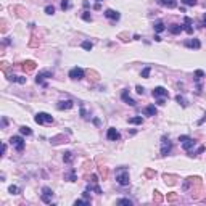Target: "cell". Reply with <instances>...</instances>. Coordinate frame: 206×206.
I'll return each instance as SVG.
<instances>
[{
	"instance_id": "obj_2",
	"label": "cell",
	"mask_w": 206,
	"mask_h": 206,
	"mask_svg": "<svg viewBox=\"0 0 206 206\" xmlns=\"http://www.w3.org/2000/svg\"><path fill=\"white\" fill-rule=\"evenodd\" d=\"M179 142L182 143V148L185 150V152H192L193 147L196 145V142H195L192 137H189V135H180L179 137Z\"/></svg>"
},
{
	"instance_id": "obj_37",
	"label": "cell",
	"mask_w": 206,
	"mask_h": 206,
	"mask_svg": "<svg viewBox=\"0 0 206 206\" xmlns=\"http://www.w3.org/2000/svg\"><path fill=\"white\" fill-rule=\"evenodd\" d=\"M150 71H152V68L147 66V68L142 71V77H148V76H150Z\"/></svg>"
},
{
	"instance_id": "obj_51",
	"label": "cell",
	"mask_w": 206,
	"mask_h": 206,
	"mask_svg": "<svg viewBox=\"0 0 206 206\" xmlns=\"http://www.w3.org/2000/svg\"><path fill=\"white\" fill-rule=\"evenodd\" d=\"M97 2H103V0H97Z\"/></svg>"
},
{
	"instance_id": "obj_22",
	"label": "cell",
	"mask_w": 206,
	"mask_h": 206,
	"mask_svg": "<svg viewBox=\"0 0 206 206\" xmlns=\"http://www.w3.org/2000/svg\"><path fill=\"white\" fill-rule=\"evenodd\" d=\"M63 161H64V163H68V164H71V163L74 161V155H73L71 152L63 153Z\"/></svg>"
},
{
	"instance_id": "obj_40",
	"label": "cell",
	"mask_w": 206,
	"mask_h": 206,
	"mask_svg": "<svg viewBox=\"0 0 206 206\" xmlns=\"http://www.w3.org/2000/svg\"><path fill=\"white\" fill-rule=\"evenodd\" d=\"M176 200H177V195H176V193H169V195H167V201L172 203V201H176Z\"/></svg>"
},
{
	"instance_id": "obj_12",
	"label": "cell",
	"mask_w": 206,
	"mask_h": 206,
	"mask_svg": "<svg viewBox=\"0 0 206 206\" xmlns=\"http://www.w3.org/2000/svg\"><path fill=\"white\" fill-rule=\"evenodd\" d=\"M182 27H184V31H185L187 34H193V27H192V18L185 16V20H184V24H182Z\"/></svg>"
},
{
	"instance_id": "obj_47",
	"label": "cell",
	"mask_w": 206,
	"mask_h": 206,
	"mask_svg": "<svg viewBox=\"0 0 206 206\" xmlns=\"http://www.w3.org/2000/svg\"><path fill=\"white\" fill-rule=\"evenodd\" d=\"M5 152H7V145L3 143V145H2V155H5Z\"/></svg>"
},
{
	"instance_id": "obj_35",
	"label": "cell",
	"mask_w": 206,
	"mask_h": 206,
	"mask_svg": "<svg viewBox=\"0 0 206 206\" xmlns=\"http://www.w3.org/2000/svg\"><path fill=\"white\" fill-rule=\"evenodd\" d=\"M68 8H69V2L68 0H61V10L64 12V10H68Z\"/></svg>"
},
{
	"instance_id": "obj_29",
	"label": "cell",
	"mask_w": 206,
	"mask_h": 206,
	"mask_svg": "<svg viewBox=\"0 0 206 206\" xmlns=\"http://www.w3.org/2000/svg\"><path fill=\"white\" fill-rule=\"evenodd\" d=\"M8 192H10L12 195H18V193H21V189H18L16 185H10V189H8Z\"/></svg>"
},
{
	"instance_id": "obj_46",
	"label": "cell",
	"mask_w": 206,
	"mask_h": 206,
	"mask_svg": "<svg viewBox=\"0 0 206 206\" xmlns=\"http://www.w3.org/2000/svg\"><path fill=\"white\" fill-rule=\"evenodd\" d=\"M158 105H164V98H158Z\"/></svg>"
},
{
	"instance_id": "obj_43",
	"label": "cell",
	"mask_w": 206,
	"mask_h": 206,
	"mask_svg": "<svg viewBox=\"0 0 206 206\" xmlns=\"http://www.w3.org/2000/svg\"><path fill=\"white\" fill-rule=\"evenodd\" d=\"M2 71L3 73H8V63H5V61L2 63Z\"/></svg>"
},
{
	"instance_id": "obj_39",
	"label": "cell",
	"mask_w": 206,
	"mask_h": 206,
	"mask_svg": "<svg viewBox=\"0 0 206 206\" xmlns=\"http://www.w3.org/2000/svg\"><path fill=\"white\" fill-rule=\"evenodd\" d=\"M195 76H196V81H200V79L204 76V73H203L201 69H198V71H195Z\"/></svg>"
},
{
	"instance_id": "obj_48",
	"label": "cell",
	"mask_w": 206,
	"mask_h": 206,
	"mask_svg": "<svg viewBox=\"0 0 206 206\" xmlns=\"http://www.w3.org/2000/svg\"><path fill=\"white\" fill-rule=\"evenodd\" d=\"M5 126H7V118L2 119V127H5Z\"/></svg>"
},
{
	"instance_id": "obj_52",
	"label": "cell",
	"mask_w": 206,
	"mask_h": 206,
	"mask_svg": "<svg viewBox=\"0 0 206 206\" xmlns=\"http://www.w3.org/2000/svg\"><path fill=\"white\" fill-rule=\"evenodd\" d=\"M204 201H206V200H204Z\"/></svg>"
},
{
	"instance_id": "obj_36",
	"label": "cell",
	"mask_w": 206,
	"mask_h": 206,
	"mask_svg": "<svg viewBox=\"0 0 206 206\" xmlns=\"http://www.w3.org/2000/svg\"><path fill=\"white\" fill-rule=\"evenodd\" d=\"M182 3H185V5H189V7H193V5H196V0H180Z\"/></svg>"
},
{
	"instance_id": "obj_44",
	"label": "cell",
	"mask_w": 206,
	"mask_h": 206,
	"mask_svg": "<svg viewBox=\"0 0 206 206\" xmlns=\"http://www.w3.org/2000/svg\"><path fill=\"white\" fill-rule=\"evenodd\" d=\"M126 37H127V34H119V39H121V40H124V42H126V40H127Z\"/></svg>"
},
{
	"instance_id": "obj_30",
	"label": "cell",
	"mask_w": 206,
	"mask_h": 206,
	"mask_svg": "<svg viewBox=\"0 0 206 206\" xmlns=\"http://www.w3.org/2000/svg\"><path fill=\"white\" fill-rule=\"evenodd\" d=\"M82 20H84V21H87V23H90V21H92V15H90V12H84V13H82Z\"/></svg>"
},
{
	"instance_id": "obj_17",
	"label": "cell",
	"mask_w": 206,
	"mask_h": 206,
	"mask_svg": "<svg viewBox=\"0 0 206 206\" xmlns=\"http://www.w3.org/2000/svg\"><path fill=\"white\" fill-rule=\"evenodd\" d=\"M158 3L166 8H176L177 7V0H158Z\"/></svg>"
},
{
	"instance_id": "obj_49",
	"label": "cell",
	"mask_w": 206,
	"mask_h": 206,
	"mask_svg": "<svg viewBox=\"0 0 206 206\" xmlns=\"http://www.w3.org/2000/svg\"><path fill=\"white\" fill-rule=\"evenodd\" d=\"M89 7H90V3H89L87 0H86V2H84V8H89Z\"/></svg>"
},
{
	"instance_id": "obj_33",
	"label": "cell",
	"mask_w": 206,
	"mask_h": 206,
	"mask_svg": "<svg viewBox=\"0 0 206 206\" xmlns=\"http://www.w3.org/2000/svg\"><path fill=\"white\" fill-rule=\"evenodd\" d=\"M45 13H47V15H53V13H55V7L47 5V7H45Z\"/></svg>"
},
{
	"instance_id": "obj_34",
	"label": "cell",
	"mask_w": 206,
	"mask_h": 206,
	"mask_svg": "<svg viewBox=\"0 0 206 206\" xmlns=\"http://www.w3.org/2000/svg\"><path fill=\"white\" fill-rule=\"evenodd\" d=\"M176 100L179 101V103H180L182 106H187V101H185V98H184L182 95H177V97H176Z\"/></svg>"
},
{
	"instance_id": "obj_20",
	"label": "cell",
	"mask_w": 206,
	"mask_h": 206,
	"mask_svg": "<svg viewBox=\"0 0 206 206\" xmlns=\"http://www.w3.org/2000/svg\"><path fill=\"white\" fill-rule=\"evenodd\" d=\"M64 179L69 180V182H76L77 177H76V169H71L68 174H64Z\"/></svg>"
},
{
	"instance_id": "obj_31",
	"label": "cell",
	"mask_w": 206,
	"mask_h": 206,
	"mask_svg": "<svg viewBox=\"0 0 206 206\" xmlns=\"http://www.w3.org/2000/svg\"><path fill=\"white\" fill-rule=\"evenodd\" d=\"M82 49L84 50H92L93 49V44L89 42V40H86V42H82Z\"/></svg>"
},
{
	"instance_id": "obj_42",
	"label": "cell",
	"mask_w": 206,
	"mask_h": 206,
	"mask_svg": "<svg viewBox=\"0 0 206 206\" xmlns=\"http://www.w3.org/2000/svg\"><path fill=\"white\" fill-rule=\"evenodd\" d=\"M135 90H137V93H140V95H143V90H145V89H143L142 86H137V87H135Z\"/></svg>"
},
{
	"instance_id": "obj_28",
	"label": "cell",
	"mask_w": 206,
	"mask_h": 206,
	"mask_svg": "<svg viewBox=\"0 0 206 206\" xmlns=\"http://www.w3.org/2000/svg\"><path fill=\"white\" fill-rule=\"evenodd\" d=\"M98 171H100V176L103 177V180H106L108 179V169L106 167H98Z\"/></svg>"
},
{
	"instance_id": "obj_4",
	"label": "cell",
	"mask_w": 206,
	"mask_h": 206,
	"mask_svg": "<svg viewBox=\"0 0 206 206\" xmlns=\"http://www.w3.org/2000/svg\"><path fill=\"white\" fill-rule=\"evenodd\" d=\"M171 150H172V142L169 140V137H163L161 138V156H167L171 153Z\"/></svg>"
},
{
	"instance_id": "obj_15",
	"label": "cell",
	"mask_w": 206,
	"mask_h": 206,
	"mask_svg": "<svg viewBox=\"0 0 206 206\" xmlns=\"http://www.w3.org/2000/svg\"><path fill=\"white\" fill-rule=\"evenodd\" d=\"M74 106V101L73 100H64V101H58L57 108L58 110H71Z\"/></svg>"
},
{
	"instance_id": "obj_8",
	"label": "cell",
	"mask_w": 206,
	"mask_h": 206,
	"mask_svg": "<svg viewBox=\"0 0 206 206\" xmlns=\"http://www.w3.org/2000/svg\"><path fill=\"white\" fill-rule=\"evenodd\" d=\"M52 198H53V190L50 187H44L42 189V201L47 204H52Z\"/></svg>"
},
{
	"instance_id": "obj_50",
	"label": "cell",
	"mask_w": 206,
	"mask_h": 206,
	"mask_svg": "<svg viewBox=\"0 0 206 206\" xmlns=\"http://www.w3.org/2000/svg\"><path fill=\"white\" fill-rule=\"evenodd\" d=\"M203 26H206V13H204V16H203Z\"/></svg>"
},
{
	"instance_id": "obj_16",
	"label": "cell",
	"mask_w": 206,
	"mask_h": 206,
	"mask_svg": "<svg viewBox=\"0 0 206 206\" xmlns=\"http://www.w3.org/2000/svg\"><path fill=\"white\" fill-rule=\"evenodd\" d=\"M121 98H123V101L124 103H127V105H130V106H135V101L130 98V95H129V92L127 90H123V93H121Z\"/></svg>"
},
{
	"instance_id": "obj_11",
	"label": "cell",
	"mask_w": 206,
	"mask_h": 206,
	"mask_svg": "<svg viewBox=\"0 0 206 206\" xmlns=\"http://www.w3.org/2000/svg\"><path fill=\"white\" fill-rule=\"evenodd\" d=\"M35 61H32V60H27V61H24L23 64H21V68H23V71L24 73H31V71H34L35 69Z\"/></svg>"
},
{
	"instance_id": "obj_13",
	"label": "cell",
	"mask_w": 206,
	"mask_h": 206,
	"mask_svg": "<svg viewBox=\"0 0 206 206\" xmlns=\"http://www.w3.org/2000/svg\"><path fill=\"white\" fill-rule=\"evenodd\" d=\"M185 47L187 49H195V50H198L200 47H201V42L198 39H190V40H185Z\"/></svg>"
},
{
	"instance_id": "obj_32",
	"label": "cell",
	"mask_w": 206,
	"mask_h": 206,
	"mask_svg": "<svg viewBox=\"0 0 206 206\" xmlns=\"http://www.w3.org/2000/svg\"><path fill=\"white\" fill-rule=\"evenodd\" d=\"M118 204H126V206H132V201H130L129 198H121V200H118Z\"/></svg>"
},
{
	"instance_id": "obj_23",
	"label": "cell",
	"mask_w": 206,
	"mask_h": 206,
	"mask_svg": "<svg viewBox=\"0 0 206 206\" xmlns=\"http://www.w3.org/2000/svg\"><path fill=\"white\" fill-rule=\"evenodd\" d=\"M163 179L166 180V184H169V185H174V184H176V179H177V177H176V176H167V174H164V176H163Z\"/></svg>"
},
{
	"instance_id": "obj_24",
	"label": "cell",
	"mask_w": 206,
	"mask_h": 206,
	"mask_svg": "<svg viewBox=\"0 0 206 206\" xmlns=\"http://www.w3.org/2000/svg\"><path fill=\"white\" fill-rule=\"evenodd\" d=\"M153 27H155V31H156V32H163V31L166 29L163 21H158V23H155V26H153Z\"/></svg>"
},
{
	"instance_id": "obj_19",
	"label": "cell",
	"mask_w": 206,
	"mask_h": 206,
	"mask_svg": "<svg viewBox=\"0 0 206 206\" xmlns=\"http://www.w3.org/2000/svg\"><path fill=\"white\" fill-rule=\"evenodd\" d=\"M156 113H158V110H156L155 105H148V106L145 108V115H147V116H156Z\"/></svg>"
},
{
	"instance_id": "obj_26",
	"label": "cell",
	"mask_w": 206,
	"mask_h": 206,
	"mask_svg": "<svg viewBox=\"0 0 206 206\" xmlns=\"http://www.w3.org/2000/svg\"><path fill=\"white\" fill-rule=\"evenodd\" d=\"M142 123H143L142 116H135V118H130L129 119V124H142Z\"/></svg>"
},
{
	"instance_id": "obj_45",
	"label": "cell",
	"mask_w": 206,
	"mask_h": 206,
	"mask_svg": "<svg viewBox=\"0 0 206 206\" xmlns=\"http://www.w3.org/2000/svg\"><path fill=\"white\" fill-rule=\"evenodd\" d=\"M100 8H101V7H100V2H97L95 5H93V10H100Z\"/></svg>"
},
{
	"instance_id": "obj_21",
	"label": "cell",
	"mask_w": 206,
	"mask_h": 206,
	"mask_svg": "<svg viewBox=\"0 0 206 206\" xmlns=\"http://www.w3.org/2000/svg\"><path fill=\"white\" fill-rule=\"evenodd\" d=\"M8 81H12V82H18V84H26V77L23 76H8Z\"/></svg>"
},
{
	"instance_id": "obj_3",
	"label": "cell",
	"mask_w": 206,
	"mask_h": 206,
	"mask_svg": "<svg viewBox=\"0 0 206 206\" xmlns=\"http://www.w3.org/2000/svg\"><path fill=\"white\" fill-rule=\"evenodd\" d=\"M34 121L37 124H53V116H50L49 113H37Z\"/></svg>"
},
{
	"instance_id": "obj_6",
	"label": "cell",
	"mask_w": 206,
	"mask_h": 206,
	"mask_svg": "<svg viewBox=\"0 0 206 206\" xmlns=\"http://www.w3.org/2000/svg\"><path fill=\"white\" fill-rule=\"evenodd\" d=\"M10 143H12V147H15V148L18 150V152H23V150H24V145H26L24 138L20 137V135H13V137L10 138Z\"/></svg>"
},
{
	"instance_id": "obj_41",
	"label": "cell",
	"mask_w": 206,
	"mask_h": 206,
	"mask_svg": "<svg viewBox=\"0 0 206 206\" xmlns=\"http://www.w3.org/2000/svg\"><path fill=\"white\" fill-rule=\"evenodd\" d=\"M145 177H148V179H150V177H155V171L147 169V171H145Z\"/></svg>"
},
{
	"instance_id": "obj_14",
	"label": "cell",
	"mask_w": 206,
	"mask_h": 206,
	"mask_svg": "<svg viewBox=\"0 0 206 206\" xmlns=\"http://www.w3.org/2000/svg\"><path fill=\"white\" fill-rule=\"evenodd\" d=\"M105 16L108 18V20H111V21H118L121 18V15L118 12H115V10H111V8H108V10L105 12Z\"/></svg>"
},
{
	"instance_id": "obj_10",
	"label": "cell",
	"mask_w": 206,
	"mask_h": 206,
	"mask_svg": "<svg viewBox=\"0 0 206 206\" xmlns=\"http://www.w3.org/2000/svg\"><path fill=\"white\" fill-rule=\"evenodd\" d=\"M106 138H108V140H113V142H116V140L121 138V135H119V132H118L115 127H110V129H108V132H106Z\"/></svg>"
},
{
	"instance_id": "obj_38",
	"label": "cell",
	"mask_w": 206,
	"mask_h": 206,
	"mask_svg": "<svg viewBox=\"0 0 206 206\" xmlns=\"http://www.w3.org/2000/svg\"><path fill=\"white\" fill-rule=\"evenodd\" d=\"M77 204H90L89 200H76L74 201V206H77Z\"/></svg>"
},
{
	"instance_id": "obj_1",
	"label": "cell",
	"mask_w": 206,
	"mask_h": 206,
	"mask_svg": "<svg viewBox=\"0 0 206 206\" xmlns=\"http://www.w3.org/2000/svg\"><path fill=\"white\" fill-rule=\"evenodd\" d=\"M116 182H118L119 185H123V187L129 185L130 176H129V171L126 169V167H119V169L116 171Z\"/></svg>"
},
{
	"instance_id": "obj_18",
	"label": "cell",
	"mask_w": 206,
	"mask_h": 206,
	"mask_svg": "<svg viewBox=\"0 0 206 206\" xmlns=\"http://www.w3.org/2000/svg\"><path fill=\"white\" fill-rule=\"evenodd\" d=\"M182 31H184V27H182L180 24H171V26H169V32H171V34H174V35L180 34Z\"/></svg>"
},
{
	"instance_id": "obj_5",
	"label": "cell",
	"mask_w": 206,
	"mask_h": 206,
	"mask_svg": "<svg viewBox=\"0 0 206 206\" xmlns=\"http://www.w3.org/2000/svg\"><path fill=\"white\" fill-rule=\"evenodd\" d=\"M50 77H53V71H50V69H45V71H40L39 74H37V79H35V82H37V84H40L42 87H47V84L44 82V79H50Z\"/></svg>"
},
{
	"instance_id": "obj_25",
	"label": "cell",
	"mask_w": 206,
	"mask_h": 206,
	"mask_svg": "<svg viewBox=\"0 0 206 206\" xmlns=\"http://www.w3.org/2000/svg\"><path fill=\"white\" fill-rule=\"evenodd\" d=\"M20 132H21L23 135H32L31 127H27V126H21V127H20Z\"/></svg>"
},
{
	"instance_id": "obj_9",
	"label": "cell",
	"mask_w": 206,
	"mask_h": 206,
	"mask_svg": "<svg viewBox=\"0 0 206 206\" xmlns=\"http://www.w3.org/2000/svg\"><path fill=\"white\" fill-rule=\"evenodd\" d=\"M152 95L155 97V98H166L167 95H169V93H167V90L164 89V87H155L153 89V92H152Z\"/></svg>"
},
{
	"instance_id": "obj_27",
	"label": "cell",
	"mask_w": 206,
	"mask_h": 206,
	"mask_svg": "<svg viewBox=\"0 0 206 206\" xmlns=\"http://www.w3.org/2000/svg\"><path fill=\"white\" fill-rule=\"evenodd\" d=\"M153 200H155V203H163V195L158 192V190H155V193H153Z\"/></svg>"
},
{
	"instance_id": "obj_7",
	"label": "cell",
	"mask_w": 206,
	"mask_h": 206,
	"mask_svg": "<svg viewBox=\"0 0 206 206\" xmlns=\"http://www.w3.org/2000/svg\"><path fill=\"white\" fill-rule=\"evenodd\" d=\"M84 69L82 68H79V66H74V68H71L69 69V74L68 76L73 79V81H81V79H84Z\"/></svg>"
}]
</instances>
